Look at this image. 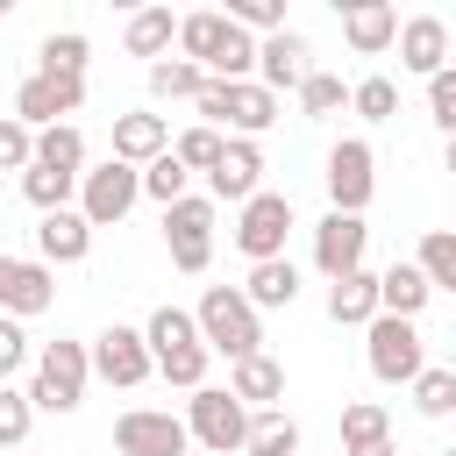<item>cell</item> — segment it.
I'll list each match as a JSON object with an SVG mask.
<instances>
[{
	"instance_id": "5",
	"label": "cell",
	"mask_w": 456,
	"mask_h": 456,
	"mask_svg": "<svg viewBox=\"0 0 456 456\" xmlns=\"http://www.w3.org/2000/svg\"><path fill=\"white\" fill-rule=\"evenodd\" d=\"M164 249L178 271H207L214 249V200H171L164 207Z\"/></svg>"
},
{
	"instance_id": "40",
	"label": "cell",
	"mask_w": 456,
	"mask_h": 456,
	"mask_svg": "<svg viewBox=\"0 0 456 456\" xmlns=\"http://www.w3.org/2000/svg\"><path fill=\"white\" fill-rule=\"evenodd\" d=\"M28 435V392H14V385H0V442L14 449Z\"/></svg>"
},
{
	"instance_id": "27",
	"label": "cell",
	"mask_w": 456,
	"mask_h": 456,
	"mask_svg": "<svg viewBox=\"0 0 456 456\" xmlns=\"http://www.w3.org/2000/svg\"><path fill=\"white\" fill-rule=\"evenodd\" d=\"M328 314H335L342 328L370 321V314H378V278H370V271H349V278H335V292H328Z\"/></svg>"
},
{
	"instance_id": "11",
	"label": "cell",
	"mask_w": 456,
	"mask_h": 456,
	"mask_svg": "<svg viewBox=\"0 0 456 456\" xmlns=\"http://www.w3.org/2000/svg\"><path fill=\"white\" fill-rule=\"evenodd\" d=\"M114 449H121V456H185V420L135 406V413L114 420Z\"/></svg>"
},
{
	"instance_id": "2",
	"label": "cell",
	"mask_w": 456,
	"mask_h": 456,
	"mask_svg": "<svg viewBox=\"0 0 456 456\" xmlns=\"http://www.w3.org/2000/svg\"><path fill=\"white\" fill-rule=\"evenodd\" d=\"M142 349H150V363H157L171 385H192V392H200V378H207V342H200V328H192L185 306H157L150 328H142Z\"/></svg>"
},
{
	"instance_id": "34",
	"label": "cell",
	"mask_w": 456,
	"mask_h": 456,
	"mask_svg": "<svg viewBox=\"0 0 456 456\" xmlns=\"http://www.w3.org/2000/svg\"><path fill=\"white\" fill-rule=\"evenodd\" d=\"M43 71L50 78H86V36H43Z\"/></svg>"
},
{
	"instance_id": "38",
	"label": "cell",
	"mask_w": 456,
	"mask_h": 456,
	"mask_svg": "<svg viewBox=\"0 0 456 456\" xmlns=\"http://www.w3.org/2000/svg\"><path fill=\"white\" fill-rule=\"evenodd\" d=\"M349 100H356V114H363V121H392L399 86H392V78H363V86H349Z\"/></svg>"
},
{
	"instance_id": "42",
	"label": "cell",
	"mask_w": 456,
	"mask_h": 456,
	"mask_svg": "<svg viewBox=\"0 0 456 456\" xmlns=\"http://www.w3.org/2000/svg\"><path fill=\"white\" fill-rule=\"evenodd\" d=\"M428 114H435V128H456V78L449 71L428 78Z\"/></svg>"
},
{
	"instance_id": "6",
	"label": "cell",
	"mask_w": 456,
	"mask_h": 456,
	"mask_svg": "<svg viewBox=\"0 0 456 456\" xmlns=\"http://www.w3.org/2000/svg\"><path fill=\"white\" fill-rule=\"evenodd\" d=\"M370 378H385V385L420 378V328H413V321L370 314Z\"/></svg>"
},
{
	"instance_id": "10",
	"label": "cell",
	"mask_w": 456,
	"mask_h": 456,
	"mask_svg": "<svg viewBox=\"0 0 456 456\" xmlns=\"http://www.w3.org/2000/svg\"><path fill=\"white\" fill-rule=\"evenodd\" d=\"M285 228H292V200L285 192H256V200H242V221H235V242H242V256H278L285 249Z\"/></svg>"
},
{
	"instance_id": "24",
	"label": "cell",
	"mask_w": 456,
	"mask_h": 456,
	"mask_svg": "<svg viewBox=\"0 0 456 456\" xmlns=\"http://www.w3.org/2000/svg\"><path fill=\"white\" fill-rule=\"evenodd\" d=\"M28 150H36L28 164H43V171H64V178H78V164H86V135H78L71 121H57V128H43V135H36Z\"/></svg>"
},
{
	"instance_id": "25",
	"label": "cell",
	"mask_w": 456,
	"mask_h": 456,
	"mask_svg": "<svg viewBox=\"0 0 456 456\" xmlns=\"http://www.w3.org/2000/svg\"><path fill=\"white\" fill-rule=\"evenodd\" d=\"M428 306V278L413 271V264H392L385 278H378V314H399V321H413Z\"/></svg>"
},
{
	"instance_id": "3",
	"label": "cell",
	"mask_w": 456,
	"mask_h": 456,
	"mask_svg": "<svg viewBox=\"0 0 456 456\" xmlns=\"http://www.w3.org/2000/svg\"><path fill=\"white\" fill-rule=\"evenodd\" d=\"M192 328H200V342H207V356L221 349L228 363H242V356H256V314H249V299L235 292V285H207V299H200V314H192Z\"/></svg>"
},
{
	"instance_id": "17",
	"label": "cell",
	"mask_w": 456,
	"mask_h": 456,
	"mask_svg": "<svg viewBox=\"0 0 456 456\" xmlns=\"http://www.w3.org/2000/svg\"><path fill=\"white\" fill-rule=\"evenodd\" d=\"M256 64H264V93H271V100H278V93H299V78L314 71V64H306V36H299V28H278V36L256 50Z\"/></svg>"
},
{
	"instance_id": "19",
	"label": "cell",
	"mask_w": 456,
	"mask_h": 456,
	"mask_svg": "<svg viewBox=\"0 0 456 456\" xmlns=\"http://www.w3.org/2000/svg\"><path fill=\"white\" fill-rule=\"evenodd\" d=\"M442 57H449V28H442L435 14H413V21L399 28V64H406V71H420V78H435V71H442Z\"/></svg>"
},
{
	"instance_id": "26",
	"label": "cell",
	"mask_w": 456,
	"mask_h": 456,
	"mask_svg": "<svg viewBox=\"0 0 456 456\" xmlns=\"http://www.w3.org/2000/svg\"><path fill=\"white\" fill-rule=\"evenodd\" d=\"M242 449H249V456H299V420L271 406V413H256V420L242 428Z\"/></svg>"
},
{
	"instance_id": "45",
	"label": "cell",
	"mask_w": 456,
	"mask_h": 456,
	"mask_svg": "<svg viewBox=\"0 0 456 456\" xmlns=\"http://www.w3.org/2000/svg\"><path fill=\"white\" fill-rule=\"evenodd\" d=\"M349 456H399V449H392V435H385V442H370V449H349Z\"/></svg>"
},
{
	"instance_id": "14",
	"label": "cell",
	"mask_w": 456,
	"mask_h": 456,
	"mask_svg": "<svg viewBox=\"0 0 456 456\" xmlns=\"http://www.w3.org/2000/svg\"><path fill=\"white\" fill-rule=\"evenodd\" d=\"M135 192H142V185H135V171H128V164H114V157H107L100 171H86V228L121 221V214L135 207Z\"/></svg>"
},
{
	"instance_id": "37",
	"label": "cell",
	"mask_w": 456,
	"mask_h": 456,
	"mask_svg": "<svg viewBox=\"0 0 456 456\" xmlns=\"http://www.w3.org/2000/svg\"><path fill=\"white\" fill-rule=\"evenodd\" d=\"M135 185H142L150 200H164V207H171V200H185V171L171 164V150H164V157H150V171H135Z\"/></svg>"
},
{
	"instance_id": "15",
	"label": "cell",
	"mask_w": 456,
	"mask_h": 456,
	"mask_svg": "<svg viewBox=\"0 0 456 456\" xmlns=\"http://www.w3.org/2000/svg\"><path fill=\"white\" fill-rule=\"evenodd\" d=\"M93 370L107 378V385H142L150 378V349H142V335L135 328H100V342H93Z\"/></svg>"
},
{
	"instance_id": "28",
	"label": "cell",
	"mask_w": 456,
	"mask_h": 456,
	"mask_svg": "<svg viewBox=\"0 0 456 456\" xmlns=\"http://www.w3.org/2000/svg\"><path fill=\"white\" fill-rule=\"evenodd\" d=\"M278 392H285V370H278V363H271L264 349L235 363V385H228V399H256V406H271Z\"/></svg>"
},
{
	"instance_id": "13",
	"label": "cell",
	"mask_w": 456,
	"mask_h": 456,
	"mask_svg": "<svg viewBox=\"0 0 456 456\" xmlns=\"http://www.w3.org/2000/svg\"><path fill=\"white\" fill-rule=\"evenodd\" d=\"M328 200H335V214H363V200H370V142H335V157H328Z\"/></svg>"
},
{
	"instance_id": "8",
	"label": "cell",
	"mask_w": 456,
	"mask_h": 456,
	"mask_svg": "<svg viewBox=\"0 0 456 456\" xmlns=\"http://www.w3.org/2000/svg\"><path fill=\"white\" fill-rule=\"evenodd\" d=\"M78 100H86V78H50V71H36V78H21V93H14V121H21V128H57L64 114H78Z\"/></svg>"
},
{
	"instance_id": "22",
	"label": "cell",
	"mask_w": 456,
	"mask_h": 456,
	"mask_svg": "<svg viewBox=\"0 0 456 456\" xmlns=\"http://www.w3.org/2000/svg\"><path fill=\"white\" fill-rule=\"evenodd\" d=\"M342 36H349L356 50H385V43L399 36V14H392L385 0H356V7H342Z\"/></svg>"
},
{
	"instance_id": "18",
	"label": "cell",
	"mask_w": 456,
	"mask_h": 456,
	"mask_svg": "<svg viewBox=\"0 0 456 456\" xmlns=\"http://www.w3.org/2000/svg\"><path fill=\"white\" fill-rule=\"evenodd\" d=\"M50 299H57V285H50V271H43V264L0 256V306H7V314H43Z\"/></svg>"
},
{
	"instance_id": "4",
	"label": "cell",
	"mask_w": 456,
	"mask_h": 456,
	"mask_svg": "<svg viewBox=\"0 0 456 456\" xmlns=\"http://www.w3.org/2000/svg\"><path fill=\"white\" fill-rule=\"evenodd\" d=\"M192 100H200V114H207L200 128H214V135H221V128L256 135V128H271V121H278V100H271L264 86H221V78H207Z\"/></svg>"
},
{
	"instance_id": "41",
	"label": "cell",
	"mask_w": 456,
	"mask_h": 456,
	"mask_svg": "<svg viewBox=\"0 0 456 456\" xmlns=\"http://www.w3.org/2000/svg\"><path fill=\"white\" fill-rule=\"evenodd\" d=\"M228 21H235V28H271V36H278V28H285V7H278V0H242V7H228Z\"/></svg>"
},
{
	"instance_id": "33",
	"label": "cell",
	"mask_w": 456,
	"mask_h": 456,
	"mask_svg": "<svg viewBox=\"0 0 456 456\" xmlns=\"http://www.w3.org/2000/svg\"><path fill=\"white\" fill-rule=\"evenodd\" d=\"M342 100H349V86H342L335 71H306V78H299V107H306L314 121H328Z\"/></svg>"
},
{
	"instance_id": "32",
	"label": "cell",
	"mask_w": 456,
	"mask_h": 456,
	"mask_svg": "<svg viewBox=\"0 0 456 456\" xmlns=\"http://www.w3.org/2000/svg\"><path fill=\"white\" fill-rule=\"evenodd\" d=\"M392 435V420H385V406H370V399H356V406H342V442L349 449H370V442H385Z\"/></svg>"
},
{
	"instance_id": "30",
	"label": "cell",
	"mask_w": 456,
	"mask_h": 456,
	"mask_svg": "<svg viewBox=\"0 0 456 456\" xmlns=\"http://www.w3.org/2000/svg\"><path fill=\"white\" fill-rule=\"evenodd\" d=\"M171 36H178L171 7H142V14L128 21V50H135V57H157V50H171Z\"/></svg>"
},
{
	"instance_id": "1",
	"label": "cell",
	"mask_w": 456,
	"mask_h": 456,
	"mask_svg": "<svg viewBox=\"0 0 456 456\" xmlns=\"http://www.w3.org/2000/svg\"><path fill=\"white\" fill-rule=\"evenodd\" d=\"M178 43H185V64H200V71H214L221 86H242V71L256 64V43L221 14V7H200V14H185L178 21Z\"/></svg>"
},
{
	"instance_id": "7",
	"label": "cell",
	"mask_w": 456,
	"mask_h": 456,
	"mask_svg": "<svg viewBox=\"0 0 456 456\" xmlns=\"http://www.w3.org/2000/svg\"><path fill=\"white\" fill-rule=\"evenodd\" d=\"M242 428H249V413H242V399H228V392H192V406H185V435H200L207 442V456H228V449H242Z\"/></svg>"
},
{
	"instance_id": "16",
	"label": "cell",
	"mask_w": 456,
	"mask_h": 456,
	"mask_svg": "<svg viewBox=\"0 0 456 456\" xmlns=\"http://www.w3.org/2000/svg\"><path fill=\"white\" fill-rule=\"evenodd\" d=\"M256 178H264V150H256L249 135L221 142V157H214V171H207L214 200H256Z\"/></svg>"
},
{
	"instance_id": "35",
	"label": "cell",
	"mask_w": 456,
	"mask_h": 456,
	"mask_svg": "<svg viewBox=\"0 0 456 456\" xmlns=\"http://www.w3.org/2000/svg\"><path fill=\"white\" fill-rule=\"evenodd\" d=\"M214 157H221V135H214V128H185V135L171 142V164H178V171H214Z\"/></svg>"
},
{
	"instance_id": "31",
	"label": "cell",
	"mask_w": 456,
	"mask_h": 456,
	"mask_svg": "<svg viewBox=\"0 0 456 456\" xmlns=\"http://www.w3.org/2000/svg\"><path fill=\"white\" fill-rule=\"evenodd\" d=\"M413 271L428 278V292H442V285H456V235H442V228H435V235L420 242V264H413Z\"/></svg>"
},
{
	"instance_id": "20",
	"label": "cell",
	"mask_w": 456,
	"mask_h": 456,
	"mask_svg": "<svg viewBox=\"0 0 456 456\" xmlns=\"http://www.w3.org/2000/svg\"><path fill=\"white\" fill-rule=\"evenodd\" d=\"M164 142H171L164 135V114H121L114 121V164H128V171L150 164V157H164Z\"/></svg>"
},
{
	"instance_id": "44",
	"label": "cell",
	"mask_w": 456,
	"mask_h": 456,
	"mask_svg": "<svg viewBox=\"0 0 456 456\" xmlns=\"http://www.w3.org/2000/svg\"><path fill=\"white\" fill-rule=\"evenodd\" d=\"M21 349H28V335H21L14 321H0V385H7V370L21 363Z\"/></svg>"
},
{
	"instance_id": "39",
	"label": "cell",
	"mask_w": 456,
	"mask_h": 456,
	"mask_svg": "<svg viewBox=\"0 0 456 456\" xmlns=\"http://www.w3.org/2000/svg\"><path fill=\"white\" fill-rule=\"evenodd\" d=\"M413 406L420 413H449L456 406V370H420L413 378Z\"/></svg>"
},
{
	"instance_id": "43",
	"label": "cell",
	"mask_w": 456,
	"mask_h": 456,
	"mask_svg": "<svg viewBox=\"0 0 456 456\" xmlns=\"http://www.w3.org/2000/svg\"><path fill=\"white\" fill-rule=\"evenodd\" d=\"M28 157H36L28 150V128L21 121H0V171H28Z\"/></svg>"
},
{
	"instance_id": "23",
	"label": "cell",
	"mask_w": 456,
	"mask_h": 456,
	"mask_svg": "<svg viewBox=\"0 0 456 456\" xmlns=\"http://www.w3.org/2000/svg\"><path fill=\"white\" fill-rule=\"evenodd\" d=\"M242 299H249V314H256V306H292V299H299V271H292L285 256H264V264L249 271Z\"/></svg>"
},
{
	"instance_id": "21",
	"label": "cell",
	"mask_w": 456,
	"mask_h": 456,
	"mask_svg": "<svg viewBox=\"0 0 456 456\" xmlns=\"http://www.w3.org/2000/svg\"><path fill=\"white\" fill-rule=\"evenodd\" d=\"M36 242H43V256H50V264H78V256L93 249V228H86V214H71V207H57V214H43V228H36Z\"/></svg>"
},
{
	"instance_id": "36",
	"label": "cell",
	"mask_w": 456,
	"mask_h": 456,
	"mask_svg": "<svg viewBox=\"0 0 456 456\" xmlns=\"http://www.w3.org/2000/svg\"><path fill=\"white\" fill-rule=\"evenodd\" d=\"M21 192H28V207L57 214V207L71 200V178H64V171H43V164H28V171H21Z\"/></svg>"
},
{
	"instance_id": "29",
	"label": "cell",
	"mask_w": 456,
	"mask_h": 456,
	"mask_svg": "<svg viewBox=\"0 0 456 456\" xmlns=\"http://www.w3.org/2000/svg\"><path fill=\"white\" fill-rule=\"evenodd\" d=\"M200 86H207V71L185 64V57H157V64H150V93H157V100H192Z\"/></svg>"
},
{
	"instance_id": "12",
	"label": "cell",
	"mask_w": 456,
	"mask_h": 456,
	"mask_svg": "<svg viewBox=\"0 0 456 456\" xmlns=\"http://www.w3.org/2000/svg\"><path fill=\"white\" fill-rule=\"evenodd\" d=\"M363 214H328L321 228H314V264L328 271V278H349V271H363Z\"/></svg>"
},
{
	"instance_id": "46",
	"label": "cell",
	"mask_w": 456,
	"mask_h": 456,
	"mask_svg": "<svg viewBox=\"0 0 456 456\" xmlns=\"http://www.w3.org/2000/svg\"><path fill=\"white\" fill-rule=\"evenodd\" d=\"M200 456H207V449H200Z\"/></svg>"
},
{
	"instance_id": "9",
	"label": "cell",
	"mask_w": 456,
	"mask_h": 456,
	"mask_svg": "<svg viewBox=\"0 0 456 456\" xmlns=\"http://www.w3.org/2000/svg\"><path fill=\"white\" fill-rule=\"evenodd\" d=\"M78 392H86V349H78V342H50L28 399H36L43 413H71V406H78Z\"/></svg>"
}]
</instances>
